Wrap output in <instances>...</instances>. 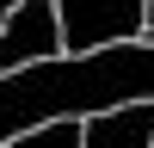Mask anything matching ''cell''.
Instances as JSON below:
<instances>
[{"label": "cell", "mask_w": 154, "mask_h": 148, "mask_svg": "<svg viewBox=\"0 0 154 148\" xmlns=\"http://www.w3.org/2000/svg\"><path fill=\"white\" fill-rule=\"evenodd\" d=\"M148 25H154V12H148Z\"/></svg>", "instance_id": "8992f818"}, {"label": "cell", "mask_w": 154, "mask_h": 148, "mask_svg": "<svg viewBox=\"0 0 154 148\" xmlns=\"http://www.w3.org/2000/svg\"><path fill=\"white\" fill-rule=\"evenodd\" d=\"M6 148H80V117H49V123H37V130L12 136Z\"/></svg>", "instance_id": "277c9868"}, {"label": "cell", "mask_w": 154, "mask_h": 148, "mask_svg": "<svg viewBox=\"0 0 154 148\" xmlns=\"http://www.w3.org/2000/svg\"><path fill=\"white\" fill-rule=\"evenodd\" d=\"M12 6H19V0H0V25H6V12H12Z\"/></svg>", "instance_id": "5b68a950"}, {"label": "cell", "mask_w": 154, "mask_h": 148, "mask_svg": "<svg viewBox=\"0 0 154 148\" xmlns=\"http://www.w3.org/2000/svg\"><path fill=\"white\" fill-rule=\"evenodd\" d=\"M80 148H154V99H123V105L86 111Z\"/></svg>", "instance_id": "3957f363"}, {"label": "cell", "mask_w": 154, "mask_h": 148, "mask_svg": "<svg viewBox=\"0 0 154 148\" xmlns=\"http://www.w3.org/2000/svg\"><path fill=\"white\" fill-rule=\"evenodd\" d=\"M56 12H62V49L86 56L105 43H136L148 31L154 0H56Z\"/></svg>", "instance_id": "6da1fadb"}, {"label": "cell", "mask_w": 154, "mask_h": 148, "mask_svg": "<svg viewBox=\"0 0 154 148\" xmlns=\"http://www.w3.org/2000/svg\"><path fill=\"white\" fill-rule=\"evenodd\" d=\"M49 56H68L56 0H19L6 12V25H0V74L25 68V62H49Z\"/></svg>", "instance_id": "7a4b0ae2"}]
</instances>
